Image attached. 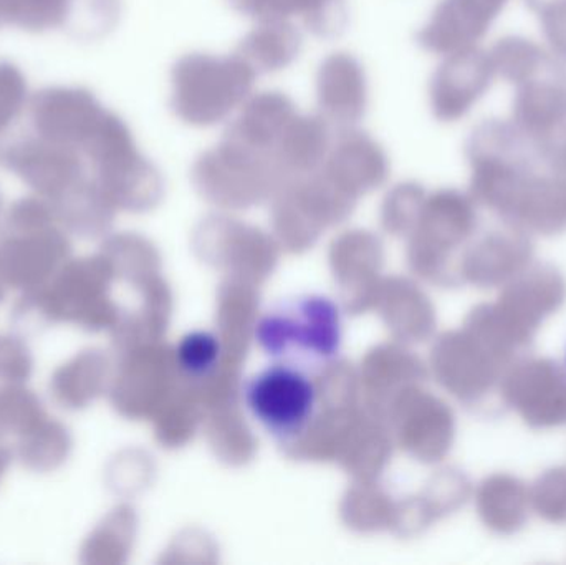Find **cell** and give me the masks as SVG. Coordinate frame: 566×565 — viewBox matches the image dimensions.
<instances>
[{"mask_svg":"<svg viewBox=\"0 0 566 565\" xmlns=\"http://www.w3.org/2000/svg\"><path fill=\"white\" fill-rule=\"evenodd\" d=\"M497 75L485 45L439 56L428 83L429 112L442 125L464 122L492 92Z\"/></svg>","mask_w":566,"mask_h":565,"instance_id":"9c48e42d","label":"cell"},{"mask_svg":"<svg viewBox=\"0 0 566 565\" xmlns=\"http://www.w3.org/2000/svg\"><path fill=\"white\" fill-rule=\"evenodd\" d=\"M391 163L385 146L359 126L338 129L323 163L322 172L348 198L379 188L388 179Z\"/></svg>","mask_w":566,"mask_h":565,"instance_id":"ac0fdd59","label":"cell"},{"mask_svg":"<svg viewBox=\"0 0 566 565\" xmlns=\"http://www.w3.org/2000/svg\"><path fill=\"white\" fill-rule=\"evenodd\" d=\"M191 179L202 196L224 206L252 205L286 181L272 156L228 135L199 153L192 163Z\"/></svg>","mask_w":566,"mask_h":565,"instance_id":"5b68a950","label":"cell"},{"mask_svg":"<svg viewBox=\"0 0 566 565\" xmlns=\"http://www.w3.org/2000/svg\"><path fill=\"white\" fill-rule=\"evenodd\" d=\"M105 377V358L93 350L82 352L56 368L50 380V394L60 407L80 410L98 397Z\"/></svg>","mask_w":566,"mask_h":565,"instance_id":"83f0119b","label":"cell"},{"mask_svg":"<svg viewBox=\"0 0 566 565\" xmlns=\"http://www.w3.org/2000/svg\"><path fill=\"white\" fill-rule=\"evenodd\" d=\"M514 0H438L416 32V45L431 55L484 45Z\"/></svg>","mask_w":566,"mask_h":565,"instance_id":"4fadbf2b","label":"cell"},{"mask_svg":"<svg viewBox=\"0 0 566 565\" xmlns=\"http://www.w3.org/2000/svg\"><path fill=\"white\" fill-rule=\"evenodd\" d=\"M56 221L65 231L83 238H95L112 224L115 206L106 198L95 178L88 176L53 199Z\"/></svg>","mask_w":566,"mask_h":565,"instance_id":"4316f807","label":"cell"},{"mask_svg":"<svg viewBox=\"0 0 566 565\" xmlns=\"http://www.w3.org/2000/svg\"><path fill=\"white\" fill-rule=\"evenodd\" d=\"M33 370L32 352L25 342L12 335H0V381L25 384Z\"/></svg>","mask_w":566,"mask_h":565,"instance_id":"74e56055","label":"cell"},{"mask_svg":"<svg viewBox=\"0 0 566 565\" xmlns=\"http://www.w3.org/2000/svg\"><path fill=\"white\" fill-rule=\"evenodd\" d=\"M72 451V435L60 421L43 418L35 428L19 437L17 457L23 467L49 473L65 463Z\"/></svg>","mask_w":566,"mask_h":565,"instance_id":"f546056e","label":"cell"},{"mask_svg":"<svg viewBox=\"0 0 566 565\" xmlns=\"http://www.w3.org/2000/svg\"><path fill=\"white\" fill-rule=\"evenodd\" d=\"M542 163L566 181V132L538 151Z\"/></svg>","mask_w":566,"mask_h":565,"instance_id":"f35d334b","label":"cell"},{"mask_svg":"<svg viewBox=\"0 0 566 565\" xmlns=\"http://www.w3.org/2000/svg\"><path fill=\"white\" fill-rule=\"evenodd\" d=\"M13 451L10 450L9 444L3 443L0 438V481L6 477L7 470H9L10 463H12Z\"/></svg>","mask_w":566,"mask_h":565,"instance_id":"ab89813d","label":"cell"},{"mask_svg":"<svg viewBox=\"0 0 566 565\" xmlns=\"http://www.w3.org/2000/svg\"><path fill=\"white\" fill-rule=\"evenodd\" d=\"M302 50V30L293 20H261L242 36L234 52L261 76L289 69Z\"/></svg>","mask_w":566,"mask_h":565,"instance_id":"484cf974","label":"cell"},{"mask_svg":"<svg viewBox=\"0 0 566 565\" xmlns=\"http://www.w3.org/2000/svg\"><path fill=\"white\" fill-rule=\"evenodd\" d=\"M109 274L105 258L69 259L43 287L23 292L13 312L17 324L108 327L113 322V305L106 297Z\"/></svg>","mask_w":566,"mask_h":565,"instance_id":"3957f363","label":"cell"},{"mask_svg":"<svg viewBox=\"0 0 566 565\" xmlns=\"http://www.w3.org/2000/svg\"><path fill=\"white\" fill-rule=\"evenodd\" d=\"M494 304L502 317L534 344L542 325L566 304L565 274L551 262L534 261L501 287Z\"/></svg>","mask_w":566,"mask_h":565,"instance_id":"5bb4252c","label":"cell"},{"mask_svg":"<svg viewBox=\"0 0 566 565\" xmlns=\"http://www.w3.org/2000/svg\"><path fill=\"white\" fill-rule=\"evenodd\" d=\"M537 20L545 49L566 66V0H525Z\"/></svg>","mask_w":566,"mask_h":565,"instance_id":"d590c367","label":"cell"},{"mask_svg":"<svg viewBox=\"0 0 566 565\" xmlns=\"http://www.w3.org/2000/svg\"><path fill=\"white\" fill-rule=\"evenodd\" d=\"M83 155L92 161L95 181L115 208L145 211L161 199L165 181L142 153L128 123L109 109Z\"/></svg>","mask_w":566,"mask_h":565,"instance_id":"277c9868","label":"cell"},{"mask_svg":"<svg viewBox=\"0 0 566 565\" xmlns=\"http://www.w3.org/2000/svg\"><path fill=\"white\" fill-rule=\"evenodd\" d=\"M72 255L65 229L56 224L23 231H2L0 281L30 292L43 287Z\"/></svg>","mask_w":566,"mask_h":565,"instance_id":"7c38bea8","label":"cell"},{"mask_svg":"<svg viewBox=\"0 0 566 565\" xmlns=\"http://www.w3.org/2000/svg\"><path fill=\"white\" fill-rule=\"evenodd\" d=\"M0 165L49 201L86 178L82 153L36 135L0 142Z\"/></svg>","mask_w":566,"mask_h":565,"instance_id":"8fae6325","label":"cell"},{"mask_svg":"<svg viewBox=\"0 0 566 565\" xmlns=\"http://www.w3.org/2000/svg\"><path fill=\"white\" fill-rule=\"evenodd\" d=\"M316 108L333 128L358 126L369 106V80L358 56L346 50L328 53L315 75Z\"/></svg>","mask_w":566,"mask_h":565,"instance_id":"e0dca14e","label":"cell"},{"mask_svg":"<svg viewBox=\"0 0 566 565\" xmlns=\"http://www.w3.org/2000/svg\"><path fill=\"white\" fill-rule=\"evenodd\" d=\"M10 0H0V27L9 25Z\"/></svg>","mask_w":566,"mask_h":565,"instance_id":"60d3db41","label":"cell"},{"mask_svg":"<svg viewBox=\"0 0 566 565\" xmlns=\"http://www.w3.org/2000/svg\"><path fill=\"white\" fill-rule=\"evenodd\" d=\"M436 365L446 387L465 404L481 405L492 397L501 401L502 378L509 367L468 331L441 342Z\"/></svg>","mask_w":566,"mask_h":565,"instance_id":"2e32d148","label":"cell"},{"mask_svg":"<svg viewBox=\"0 0 566 565\" xmlns=\"http://www.w3.org/2000/svg\"><path fill=\"white\" fill-rule=\"evenodd\" d=\"M565 367H566V364H565Z\"/></svg>","mask_w":566,"mask_h":565,"instance_id":"b9f144b4","label":"cell"},{"mask_svg":"<svg viewBox=\"0 0 566 565\" xmlns=\"http://www.w3.org/2000/svg\"><path fill=\"white\" fill-rule=\"evenodd\" d=\"M219 360V342L209 332H192L178 347V364L191 378H205L214 372Z\"/></svg>","mask_w":566,"mask_h":565,"instance_id":"8d00e7d4","label":"cell"},{"mask_svg":"<svg viewBox=\"0 0 566 565\" xmlns=\"http://www.w3.org/2000/svg\"><path fill=\"white\" fill-rule=\"evenodd\" d=\"M468 192L479 208L504 215L521 182L541 165L537 148L505 116L472 126L464 142Z\"/></svg>","mask_w":566,"mask_h":565,"instance_id":"7a4b0ae2","label":"cell"},{"mask_svg":"<svg viewBox=\"0 0 566 565\" xmlns=\"http://www.w3.org/2000/svg\"><path fill=\"white\" fill-rule=\"evenodd\" d=\"M298 112L296 103L282 90L254 92L226 123L222 135L275 159L279 139Z\"/></svg>","mask_w":566,"mask_h":565,"instance_id":"7402d4cb","label":"cell"},{"mask_svg":"<svg viewBox=\"0 0 566 565\" xmlns=\"http://www.w3.org/2000/svg\"><path fill=\"white\" fill-rule=\"evenodd\" d=\"M244 401L269 435L289 441L308 430L318 407V391L308 370L281 362L245 384Z\"/></svg>","mask_w":566,"mask_h":565,"instance_id":"52a82bcc","label":"cell"},{"mask_svg":"<svg viewBox=\"0 0 566 565\" xmlns=\"http://www.w3.org/2000/svg\"><path fill=\"white\" fill-rule=\"evenodd\" d=\"M479 517L495 536H515L527 526L532 504L528 484L511 473H494L479 484Z\"/></svg>","mask_w":566,"mask_h":565,"instance_id":"d4e9b609","label":"cell"},{"mask_svg":"<svg viewBox=\"0 0 566 565\" xmlns=\"http://www.w3.org/2000/svg\"><path fill=\"white\" fill-rule=\"evenodd\" d=\"M528 490L535 516L555 526L566 524V467L548 468Z\"/></svg>","mask_w":566,"mask_h":565,"instance_id":"d6a6232c","label":"cell"},{"mask_svg":"<svg viewBox=\"0 0 566 565\" xmlns=\"http://www.w3.org/2000/svg\"><path fill=\"white\" fill-rule=\"evenodd\" d=\"M495 75L515 86L557 63L541 39L524 33H505L488 46Z\"/></svg>","mask_w":566,"mask_h":565,"instance_id":"f1b7e54d","label":"cell"},{"mask_svg":"<svg viewBox=\"0 0 566 565\" xmlns=\"http://www.w3.org/2000/svg\"><path fill=\"white\" fill-rule=\"evenodd\" d=\"M501 404L532 430L566 427V367L548 357H524L505 372Z\"/></svg>","mask_w":566,"mask_h":565,"instance_id":"ba28073f","label":"cell"},{"mask_svg":"<svg viewBox=\"0 0 566 565\" xmlns=\"http://www.w3.org/2000/svg\"><path fill=\"white\" fill-rule=\"evenodd\" d=\"M333 126L316 113H296L275 148V161L286 179L315 175L332 148Z\"/></svg>","mask_w":566,"mask_h":565,"instance_id":"cb8c5ba5","label":"cell"},{"mask_svg":"<svg viewBox=\"0 0 566 565\" xmlns=\"http://www.w3.org/2000/svg\"><path fill=\"white\" fill-rule=\"evenodd\" d=\"M259 341L285 364L305 368L303 358L325 360L338 352L342 341L338 308L323 297L286 302L265 315L259 325Z\"/></svg>","mask_w":566,"mask_h":565,"instance_id":"8992f818","label":"cell"},{"mask_svg":"<svg viewBox=\"0 0 566 565\" xmlns=\"http://www.w3.org/2000/svg\"><path fill=\"white\" fill-rule=\"evenodd\" d=\"M512 125L541 151L566 132V66L562 63L512 86Z\"/></svg>","mask_w":566,"mask_h":565,"instance_id":"9a60e30c","label":"cell"},{"mask_svg":"<svg viewBox=\"0 0 566 565\" xmlns=\"http://www.w3.org/2000/svg\"><path fill=\"white\" fill-rule=\"evenodd\" d=\"M255 80L254 70L235 52L185 53L169 73V108L192 128L226 125L254 93Z\"/></svg>","mask_w":566,"mask_h":565,"instance_id":"6da1fadb","label":"cell"},{"mask_svg":"<svg viewBox=\"0 0 566 565\" xmlns=\"http://www.w3.org/2000/svg\"><path fill=\"white\" fill-rule=\"evenodd\" d=\"M501 222L532 238H557L566 232V181L542 163L521 182Z\"/></svg>","mask_w":566,"mask_h":565,"instance_id":"44dd1931","label":"cell"},{"mask_svg":"<svg viewBox=\"0 0 566 565\" xmlns=\"http://www.w3.org/2000/svg\"><path fill=\"white\" fill-rule=\"evenodd\" d=\"M29 85L20 66L0 60V142L29 108Z\"/></svg>","mask_w":566,"mask_h":565,"instance_id":"e575fe53","label":"cell"},{"mask_svg":"<svg viewBox=\"0 0 566 565\" xmlns=\"http://www.w3.org/2000/svg\"><path fill=\"white\" fill-rule=\"evenodd\" d=\"M46 418L42 401L23 384H3L0 387V438L6 435L22 437Z\"/></svg>","mask_w":566,"mask_h":565,"instance_id":"4dcf8cb0","label":"cell"},{"mask_svg":"<svg viewBox=\"0 0 566 565\" xmlns=\"http://www.w3.org/2000/svg\"><path fill=\"white\" fill-rule=\"evenodd\" d=\"M33 133L46 142L82 153L108 108L85 86H45L30 96Z\"/></svg>","mask_w":566,"mask_h":565,"instance_id":"30bf717a","label":"cell"},{"mask_svg":"<svg viewBox=\"0 0 566 565\" xmlns=\"http://www.w3.org/2000/svg\"><path fill=\"white\" fill-rule=\"evenodd\" d=\"M534 261V238L501 222L469 245L462 259L461 278L479 289H501Z\"/></svg>","mask_w":566,"mask_h":565,"instance_id":"d6986e66","label":"cell"},{"mask_svg":"<svg viewBox=\"0 0 566 565\" xmlns=\"http://www.w3.org/2000/svg\"><path fill=\"white\" fill-rule=\"evenodd\" d=\"M479 206L468 191L438 189L426 196L419 212L422 252L432 271H441L446 254L468 242L478 231Z\"/></svg>","mask_w":566,"mask_h":565,"instance_id":"ffe728a7","label":"cell"},{"mask_svg":"<svg viewBox=\"0 0 566 565\" xmlns=\"http://www.w3.org/2000/svg\"><path fill=\"white\" fill-rule=\"evenodd\" d=\"M122 15V0H75L69 23L76 36L98 39L115 29Z\"/></svg>","mask_w":566,"mask_h":565,"instance_id":"836d02e7","label":"cell"},{"mask_svg":"<svg viewBox=\"0 0 566 565\" xmlns=\"http://www.w3.org/2000/svg\"><path fill=\"white\" fill-rule=\"evenodd\" d=\"M228 2L235 12L254 22L300 19L313 36L325 40L342 35L349 19L345 0H228Z\"/></svg>","mask_w":566,"mask_h":565,"instance_id":"603a6c76","label":"cell"},{"mask_svg":"<svg viewBox=\"0 0 566 565\" xmlns=\"http://www.w3.org/2000/svg\"><path fill=\"white\" fill-rule=\"evenodd\" d=\"M75 0H10L9 25L42 33L69 23Z\"/></svg>","mask_w":566,"mask_h":565,"instance_id":"1f68e13d","label":"cell"}]
</instances>
